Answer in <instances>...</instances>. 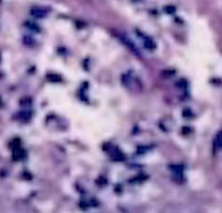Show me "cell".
I'll return each mask as SVG.
<instances>
[{"instance_id":"3957f363","label":"cell","mask_w":222,"mask_h":213,"mask_svg":"<svg viewBox=\"0 0 222 213\" xmlns=\"http://www.w3.org/2000/svg\"><path fill=\"white\" fill-rule=\"evenodd\" d=\"M47 79L51 83H58L62 80V79L60 78V76L56 75V74H49L47 76Z\"/></svg>"},{"instance_id":"277c9868","label":"cell","mask_w":222,"mask_h":213,"mask_svg":"<svg viewBox=\"0 0 222 213\" xmlns=\"http://www.w3.org/2000/svg\"><path fill=\"white\" fill-rule=\"evenodd\" d=\"M31 112L30 111H22L20 114H19V117L23 119V120H28L30 117H31Z\"/></svg>"},{"instance_id":"7a4b0ae2","label":"cell","mask_w":222,"mask_h":213,"mask_svg":"<svg viewBox=\"0 0 222 213\" xmlns=\"http://www.w3.org/2000/svg\"><path fill=\"white\" fill-rule=\"evenodd\" d=\"M24 155H25L24 150H23L21 147H19V146L14 147V150H13V158H14L15 160H19L23 159V158H24Z\"/></svg>"},{"instance_id":"6da1fadb","label":"cell","mask_w":222,"mask_h":213,"mask_svg":"<svg viewBox=\"0 0 222 213\" xmlns=\"http://www.w3.org/2000/svg\"><path fill=\"white\" fill-rule=\"evenodd\" d=\"M31 15L35 17H37V18H42L44 16H46L47 15V11L42 8V7H38V6H36V7H33L30 11Z\"/></svg>"}]
</instances>
